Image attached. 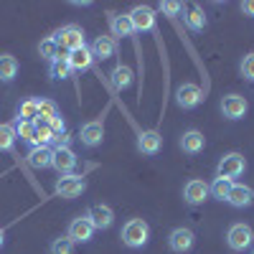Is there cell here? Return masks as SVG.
<instances>
[{"label":"cell","instance_id":"1","mask_svg":"<svg viewBox=\"0 0 254 254\" xmlns=\"http://www.w3.org/2000/svg\"><path fill=\"white\" fill-rule=\"evenodd\" d=\"M122 244L130 247V249H142L150 239V226H147L145 219H130L122 226Z\"/></svg>","mask_w":254,"mask_h":254},{"label":"cell","instance_id":"2","mask_svg":"<svg viewBox=\"0 0 254 254\" xmlns=\"http://www.w3.org/2000/svg\"><path fill=\"white\" fill-rule=\"evenodd\" d=\"M244 168H247V160L242 153H226L219 165H216V178H226V181H234L244 173Z\"/></svg>","mask_w":254,"mask_h":254},{"label":"cell","instance_id":"3","mask_svg":"<svg viewBox=\"0 0 254 254\" xmlns=\"http://www.w3.org/2000/svg\"><path fill=\"white\" fill-rule=\"evenodd\" d=\"M226 244L234 252H244L254 244V231L249 224H231L226 231Z\"/></svg>","mask_w":254,"mask_h":254},{"label":"cell","instance_id":"4","mask_svg":"<svg viewBox=\"0 0 254 254\" xmlns=\"http://www.w3.org/2000/svg\"><path fill=\"white\" fill-rule=\"evenodd\" d=\"M54 41H56V46L59 49H66L69 54L81 49V46H87L84 44V31L79 26H64L54 33Z\"/></svg>","mask_w":254,"mask_h":254},{"label":"cell","instance_id":"5","mask_svg":"<svg viewBox=\"0 0 254 254\" xmlns=\"http://www.w3.org/2000/svg\"><path fill=\"white\" fill-rule=\"evenodd\" d=\"M54 190H56L61 198H76V196H81L84 190H87V181H84L81 176H74V173H69V176H59Z\"/></svg>","mask_w":254,"mask_h":254},{"label":"cell","instance_id":"6","mask_svg":"<svg viewBox=\"0 0 254 254\" xmlns=\"http://www.w3.org/2000/svg\"><path fill=\"white\" fill-rule=\"evenodd\" d=\"M201 102H203V92L193 81H186V84H181V87L176 89V104L181 110H193V107H198Z\"/></svg>","mask_w":254,"mask_h":254},{"label":"cell","instance_id":"7","mask_svg":"<svg viewBox=\"0 0 254 254\" xmlns=\"http://www.w3.org/2000/svg\"><path fill=\"white\" fill-rule=\"evenodd\" d=\"M247 110H249V102H247L242 94H226V97L221 99V115H224L226 120H231V122L242 120V117L247 115Z\"/></svg>","mask_w":254,"mask_h":254},{"label":"cell","instance_id":"8","mask_svg":"<svg viewBox=\"0 0 254 254\" xmlns=\"http://www.w3.org/2000/svg\"><path fill=\"white\" fill-rule=\"evenodd\" d=\"M94 231H97V229L92 226V221H89L87 216H76V219H71V224H69L66 237H69L74 244H87V242H92Z\"/></svg>","mask_w":254,"mask_h":254},{"label":"cell","instance_id":"9","mask_svg":"<svg viewBox=\"0 0 254 254\" xmlns=\"http://www.w3.org/2000/svg\"><path fill=\"white\" fill-rule=\"evenodd\" d=\"M196 244V234L190 231L188 226H178L168 234V247H171L176 254H183V252H190Z\"/></svg>","mask_w":254,"mask_h":254},{"label":"cell","instance_id":"10","mask_svg":"<svg viewBox=\"0 0 254 254\" xmlns=\"http://www.w3.org/2000/svg\"><path fill=\"white\" fill-rule=\"evenodd\" d=\"M84 216L92 221L94 229H110V226L115 224V211H112L110 206H104V203H92L89 211H87Z\"/></svg>","mask_w":254,"mask_h":254},{"label":"cell","instance_id":"11","mask_svg":"<svg viewBox=\"0 0 254 254\" xmlns=\"http://www.w3.org/2000/svg\"><path fill=\"white\" fill-rule=\"evenodd\" d=\"M51 168H56L59 176H69L76 168V153L71 147H54V163Z\"/></svg>","mask_w":254,"mask_h":254},{"label":"cell","instance_id":"12","mask_svg":"<svg viewBox=\"0 0 254 254\" xmlns=\"http://www.w3.org/2000/svg\"><path fill=\"white\" fill-rule=\"evenodd\" d=\"M79 140H81L84 147H97V145H102V140H104V122H102V120L87 122V125L81 127V132H79Z\"/></svg>","mask_w":254,"mask_h":254},{"label":"cell","instance_id":"13","mask_svg":"<svg viewBox=\"0 0 254 254\" xmlns=\"http://www.w3.org/2000/svg\"><path fill=\"white\" fill-rule=\"evenodd\" d=\"M127 15H130L135 31H153V28H155V13H153V8H147V5H135Z\"/></svg>","mask_w":254,"mask_h":254},{"label":"cell","instance_id":"14","mask_svg":"<svg viewBox=\"0 0 254 254\" xmlns=\"http://www.w3.org/2000/svg\"><path fill=\"white\" fill-rule=\"evenodd\" d=\"M208 196H211V193H208V183H203V181H198V178L188 181V183L183 186V198H186V203H190V206L203 203Z\"/></svg>","mask_w":254,"mask_h":254},{"label":"cell","instance_id":"15","mask_svg":"<svg viewBox=\"0 0 254 254\" xmlns=\"http://www.w3.org/2000/svg\"><path fill=\"white\" fill-rule=\"evenodd\" d=\"M28 165L31 168H36V171H44V168H51V163H54V147H49V145H36V147H31L28 150Z\"/></svg>","mask_w":254,"mask_h":254},{"label":"cell","instance_id":"16","mask_svg":"<svg viewBox=\"0 0 254 254\" xmlns=\"http://www.w3.org/2000/svg\"><path fill=\"white\" fill-rule=\"evenodd\" d=\"M252 201H254V190H252L249 186H244V183H231L229 198H226L229 206H234V208H247V206H252Z\"/></svg>","mask_w":254,"mask_h":254},{"label":"cell","instance_id":"17","mask_svg":"<svg viewBox=\"0 0 254 254\" xmlns=\"http://www.w3.org/2000/svg\"><path fill=\"white\" fill-rule=\"evenodd\" d=\"M160 147H163V137H160V132H155V130H145V132L137 135V150H140L142 155H158V153H160Z\"/></svg>","mask_w":254,"mask_h":254},{"label":"cell","instance_id":"18","mask_svg":"<svg viewBox=\"0 0 254 254\" xmlns=\"http://www.w3.org/2000/svg\"><path fill=\"white\" fill-rule=\"evenodd\" d=\"M203 145H206V137H203V132H198V130H186L183 137H181V150L188 153V155L201 153Z\"/></svg>","mask_w":254,"mask_h":254},{"label":"cell","instance_id":"19","mask_svg":"<svg viewBox=\"0 0 254 254\" xmlns=\"http://www.w3.org/2000/svg\"><path fill=\"white\" fill-rule=\"evenodd\" d=\"M66 61H69V66H71V71H87V69L92 66V61H94V56H92L89 46H81V49L71 51V54L66 56Z\"/></svg>","mask_w":254,"mask_h":254},{"label":"cell","instance_id":"20","mask_svg":"<svg viewBox=\"0 0 254 254\" xmlns=\"http://www.w3.org/2000/svg\"><path fill=\"white\" fill-rule=\"evenodd\" d=\"M115 41L110 38V36H99L94 44L89 46V51H92V56L94 59H99V61H107V59H112L115 56Z\"/></svg>","mask_w":254,"mask_h":254},{"label":"cell","instance_id":"21","mask_svg":"<svg viewBox=\"0 0 254 254\" xmlns=\"http://www.w3.org/2000/svg\"><path fill=\"white\" fill-rule=\"evenodd\" d=\"M110 28H112V36H120V38H130L132 33H135V28H132V20H130V15H112L110 18Z\"/></svg>","mask_w":254,"mask_h":254},{"label":"cell","instance_id":"22","mask_svg":"<svg viewBox=\"0 0 254 254\" xmlns=\"http://www.w3.org/2000/svg\"><path fill=\"white\" fill-rule=\"evenodd\" d=\"M18 76V59L13 54H0V81L10 84Z\"/></svg>","mask_w":254,"mask_h":254},{"label":"cell","instance_id":"23","mask_svg":"<svg viewBox=\"0 0 254 254\" xmlns=\"http://www.w3.org/2000/svg\"><path fill=\"white\" fill-rule=\"evenodd\" d=\"M15 137L28 142L31 147L36 145V122H26V120H15Z\"/></svg>","mask_w":254,"mask_h":254},{"label":"cell","instance_id":"24","mask_svg":"<svg viewBox=\"0 0 254 254\" xmlns=\"http://www.w3.org/2000/svg\"><path fill=\"white\" fill-rule=\"evenodd\" d=\"M38 56H41V59H46L49 64H51V61H56V59H66V56H61V49L56 46L54 36L44 38V41L38 44Z\"/></svg>","mask_w":254,"mask_h":254},{"label":"cell","instance_id":"25","mask_svg":"<svg viewBox=\"0 0 254 254\" xmlns=\"http://www.w3.org/2000/svg\"><path fill=\"white\" fill-rule=\"evenodd\" d=\"M18 120H26V122L38 120V99L36 97H28L18 104Z\"/></svg>","mask_w":254,"mask_h":254},{"label":"cell","instance_id":"26","mask_svg":"<svg viewBox=\"0 0 254 254\" xmlns=\"http://www.w3.org/2000/svg\"><path fill=\"white\" fill-rule=\"evenodd\" d=\"M183 20H186V26H188L190 31H196V33L206 28V15H203L201 8H190V10L183 15Z\"/></svg>","mask_w":254,"mask_h":254},{"label":"cell","instance_id":"27","mask_svg":"<svg viewBox=\"0 0 254 254\" xmlns=\"http://www.w3.org/2000/svg\"><path fill=\"white\" fill-rule=\"evenodd\" d=\"M54 117H59V107H56V104L51 99H38V120L36 122L49 125Z\"/></svg>","mask_w":254,"mask_h":254},{"label":"cell","instance_id":"28","mask_svg":"<svg viewBox=\"0 0 254 254\" xmlns=\"http://www.w3.org/2000/svg\"><path fill=\"white\" fill-rule=\"evenodd\" d=\"M15 127L13 125H0V153H10L15 145Z\"/></svg>","mask_w":254,"mask_h":254},{"label":"cell","instance_id":"29","mask_svg":"<svg viewBox=\"0 0 254 254\" xmlns=\"http://www.w3.org/2000/svg\"><path fill=\"white\" fill-rule=\"evenodd\" d=\"M130 81H132V69L130 66H120L112 71V84H115V89H127L130 87Z\"/></svg>","mask_w":254,"mask_h":254},{"label":"cell","instance_id":"30","mask_svg":"<svg viewBox=\"0 0 254 254\" xmlns=\"http://www.w3.org/2000/svg\"><path fill=\"white\" fill-rule=\"evenodd\" d=\"M231 183L234 181H226V178H214V183L208 186V193L219 198V201H226L229 198V190H231Z\"/></svg>","mask_w":254,"mask_h":254},{"label":"cell","instance_id":"31","mask_svg":"<svg viewBox=\"0 0 254 254\" xmlns=\"http://www.w3.org/2000/svg\"><path fill=\"white\" fill-rule=\"evenodd\" d=\"M49 74L51 79H69L71 76V66H69V61L66 59H56L49 64Z\"/></svg>","mask_w":254,"mask_h":254},{"label":"cell","instance_id":"32","mask_svg":"<svg viewBox=\"0 0 254 254\" xmlns=\"http://www.w3.org/2000/svg\"><path fill=\"white\" fill-rule=\"evenodd\" d=\"M74 247H76V244H74L69 237H59V239L51 242L49 252H51V254H74Z\"/></svg>","mask_w":254,"mask_h":254},{"label":"cell","instance_id":"33","mask_svg":"<svg viewBox=\"0 0 254 254\" xmlns=\"http://www.w3.org/2000/svg\"><path fill=\"white\" fill-rule=\"evenodd\" d=\"M54 142V132H51V127L44 125V122H36V145H49ZM33 145V147H36Z\"/></svg>","mask_w":254,"mask_h":254},{"label":"cell","instance_id":"34","mask_svg":"<svg viewBox=\"0 0 254 254\" xmlns=\"http://www.w3.org/2000/svg\"><path fill=\"white\" fill-rule=\"evenodd\" d=\"M239 71H242V76H244L247 81H254V51L244 56L242 66H239Z\"/></svg>","mask_w":254,"mask_h":254},{"label":"cell","instance_id":"35","mask_svg":"<svg viewBox=\"0 0 254 254\" xmlns=\"http://www.w3.org/2000/svg\"><path fill=\"white\" fill-rule=\"evenodd\" d=\"M49 127H51V132H54V140H56L59 135L66 132V125H64V117H61V115H59V117H54V120L49 122Z\"/></svg>","mask_w":254,"mask_h":254},{"label":"cell","instance_id":"36","mask_svg":"<svg viewBox=\"0 0 254 254\" xmlns=\"http://www.w3.org/2000/svg\"><path fill=\"white\" fill-rule=\"evenodd\" d=\"M181 8H183L181 3H160V10H163V13H168L171 18H173V15H176V13L181 10Z\"/></svg>","mask_w":254,"mask_h":254},{"label":"cell","instance_id":"37","mask_svg":"<svg viewBox=\"0 0 254 254\" xmlns=\"http://www.w3.org/2000/svg\"><path fill=\"white\" fill-rule=\"evenodd\" d=\"M242 13L254 18V0H244V3H242Z\"/></svg>","mask_w":254,"mask_h":254},{"label":"cell","instance_id":"38","mask_svg":"<svg viewBox=\"0 0 254 254\" xmlns=\"http://www.w3.org/2000/svg\"><path fill=\"white\" fill-rule=\"evenodd\" d=\"M3 244H5V229L0 226V247H3Z\"/></svg>","mask_w":254,"mask_h":254},{"label":"cell","instance_id":"39","mask_svg":"<svg viewBox=\"0 0 254 254\" xmlns=\"http://www.w3.org/2000/svg\"><path fill=\"white\" fill-rule=\"evenodd\" d=\"M252 254H254V244H252Z\"/></svg>","mask_w":254,"mask_h":254}]
</instances>
